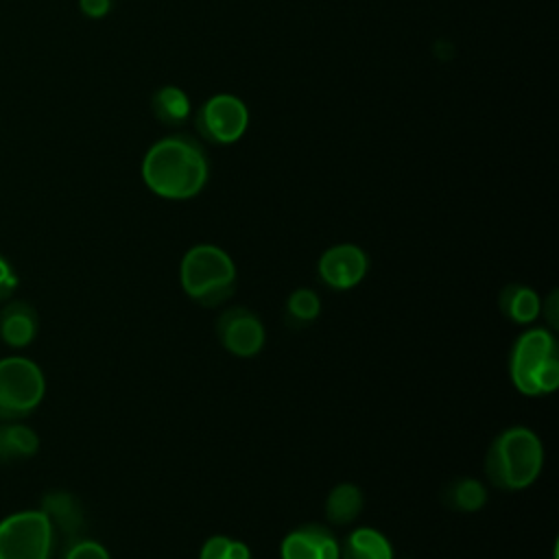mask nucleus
I'll return each instance as SVG.
<instances>
[{
	"mask_svg": "<svg viewBox=\"0 0 559 559\" xmlns=\"http://www.w3.org/2000/svg\"><path fill=\"white\" fill-rule=\"evenodd\" d=\"M369 271L367 253L352 242H341L325 249L319 258V277L323 284L336 290L354 288L365 280Z\"/></svg>",
	"mask_w": 559,
	"mask_h": 559,
	"instance_id": "obj_8",
	"label": "nucleus"
},
{
	"mask_svg": "<svg viewBox=\"0 0 559 559\" xmlns=\"http://www.w3.org/2000/svg\"><path fill=\"white\" fill-rule=\"evenodd\" d=\"M557 308H559V295H557V290H550L548 297H546V301H542V314H544V319L548 321L550 328H557V325H559Z\"/></svg>",
	"mask_w": 559,
	"mask_h": 559,
	"instance_id": "obj_24",
	"label": "nucleus"
},
{
	"mask_svg": "<svg viewBox=\"0 0 559 559\" xmlns=\"http://www.w3.org/2000/svg\"><path fill=\"white\" fill-rule=\"evenodd\" d=\"M44 513L48 515L52 526H59L63 531H74L79 526V522H81V513H79L76 502L70 496H66V493L48 496Z\"/></svg>",
	"mask_w": 559,
	"mask_h": 559,
	"instance_id": "obj_18",
	"label": "nucleus"
},
{
	"mask_svg": "<svg viewBox=\"0 0 559 559\" xmlns=\"http://www.w3.org/2000/svg\"><path fill=\"white\" fill-rule=\"evenodd\" d=\"M321 310L319 295L310 288H297L288 297V312L299 321H312Z\"/></svg>",
	"mask_w": 559,
	"mask_h": 559,
	"instance_id": "obj_19",
	"label": "nucleus"
},
{
	"mask_svg": "<svg viewBox=\"0 0 559 559\" xmlns=\"http://www.w3.org/2000/svg\"><path fill=\"white\" fill-rule=\"evenodd\" d=\"M282 559H341L338 539L319 524L290 531L280 546Z\"/></svg>",
	"mask_w": 559,
	"mask_h": 559,
	"instance_id": "obj_10",
	"label": "nucleus"
},
{
	"mask_svg": "<svg viewBox=\"0 0 559 559\" xmlns=\"http://www.w3.org/2000/svg\"><path fill=\"white\" fill-rule=\"evenodd\" d=\"M37 317L26 304H9L0 312V336L13 345L24 347L35 338Z\"/></svg>",
	"mask_w": 559,
	"mask_h": 559,
	"instance_id": "obj_12",
	"label": "nucleus"
},
{
	"mask_svg": "<svg viewBox=\"0 0 559 559\" xmlns=\"http://www.w3.org/2000/svg\"><path fill=\"white\" fill-rule=\"evenodd\" d=\"M13 288H15V275L9 266V262L0 255V304L13 293Z\"/></svg>",
	"mask_w": 559,
	"mask_h": 559,
	"instance_id": "obj_22",
	"label": "nucleus"
},
{
	"mask_svg": "<svg viewBox=\"0 0 559 559\" xmlns=\"http://www.w3.org/2000/svg\"><path fill=\"white\" fill-rule=\"evenodd\" d=\"M227 559H251V550L245 542H236V539H229V546H227Z\"/></svg>",
	"mask_w": 559,
	"mask_h": 559,
	"instance_id": "obj_25",
	"label": "nucleus"
},
{
	"mask_svg": "<svg viewBox=\"0 0 559 559\" xmlns=\"http://www.w3.org/2000/svg\"><path fill=\"white\" fill-rule=\"evenodd\" d=\"M544 467L542 439L526 426H511L489 445L485 474L491 485L509 491L531 487Z\"/></svg>",
	"mask_w": 559,
	"mask_h": 559,
	"instance_id": "obj_2",
	"label": "nucleus"
},
{
	"mask_svg": "<svg viewBox=\"0 0 559 559\" xmlns=\"http://www.w3.org/2000/svg\"><path fill=\"white\" fill-rule=\"evenodd\" d=\"M509 371L520 393H552L559 386V354L555 334L539 325L524 330L513 343Z\"/></svg>",
	"mask_w": 559,
	"mask_h": 559,
	"instance_id": "obj_3",
	"label": "nucleus"
},
{
	"mask_svg": "<svg viewBox=\"0 0 559 559\" xmlns=\"http://www.w3.org/2000/svg\"><path fill=\"white\" fill-rule=\"evenodd\" d=\"M210 166L203 148L186 135L157 140L142 159V179L162 199L183 201L197 197L207 183Z\"/></svg>",
	"mask_w": 559,
	"mask_h": 559,
	"instance_id": "obj_1",
	"label": "nucleus"
},
{
	"mask_svg": "<svg viewBox=\"0 0 559 559\" xmlns=\"http://www.w3.org/2000/svg\"><path fill=\"white\" fill-rule=\"evenodd\" d=\"M249 127V109L245 100L234 94H214L210 96L199 114L197 129L203 138L216 144H234L238 142Z\"/></svg>",
	"mask_w": 559,
	"mask_h": 559,
	"instance_id": "obj_7",
	"label": "nucleus"
},
{
	"mask_svg": "<svg viewBox=\"0 0 559 559\" xmlns=\"http://www.w3.org/2000/svg\"><path fill=\"white\" fill-rule=\"evenodd\" d=\"M341 559H395L386 535L373 526L354 528L341 546Z\"/></svg>",
	"mask_w": 559,
	"mask_h": 559,
	"instance_id": "obj_11",
	"label": "nucleus"
},
{
	"mask_svg": "<svg viewBox=\"0 0 559 559\" xmlns=\"http://www.w3.org/2000/svg\"><path fill=\"white\" fill-rule=\"evenodd\" d=\"M46 391L41 369L24 358L9 356L0 360V417L17 419L39 406Z\"/></svg>",
	"mask_w": 559,
	"mask_h": 559,
	"instance_id": "obj_6",
	"label": "nucleus"
},
{
	"mask_svg": "<svg viewBox=\"0 0 559 559\" xmlns=\"http://www.w3.org/2000/svg\"><path fill=\"white\" fill-rule=\"evenodd\" d=\"M37 435L22 424L0 426V461H15L31 456L37 450Z\"/></svg>",
	"mask_w": 559,
	"mask_h": 559,
	"instance_id": "obj_16",
	"label": "nucleus"
},
{
	"mask_svg": "<svg viewBox=\"0 0 559 559\" xmlns=\"http://www.w3.org/2000/svg\"><path fill=\"white\" fill-rule=\"evenodd\" d=\"M362 507H365L362 491L352 483L336 485L325 498V515L336 526L352 524L360 515Z\"/></svg>",
	"mask_w": 559,
	"mask_h": 559,
	"instance_id": "obj_13",
	"label": "nucleus"
},
{
	"mask_svg": "<svg viewBox=\"0 0 559 559\" xmlns=\"http://www.w3.org/2000/svg\"><path fill=\"white\" fill-rule=\"evenodd\" d=\"M66 559H111V557L105 550V546H100L98 542L83 539V542H76L74 546L68 548Z\"/></svg>",
	"mask_w": 559,
	"mask_h": 559,
	"instance_id": "obj_20",
	"label": "nucleus"
},
{
	"mask_svg": "<svg viewBox=\"0 0 559 559\" xmlns=\"http://www.w3.org/2000/svg\"><path fill=\"white\" fill-rule=\"evenodd\" d=\"M227 546L229 539L225 535H214L203 544L199 559H227Z\"/></svg>",
	"mask_w": 559,
	"mask_h": 559,
	"instance_id": "obj_21",
	"label": "nucleus"
},
{
	"mask_svg": "<svg viewBox=\"0 0 559 559\" xmlns=\"http://www.w3.org/2000/svg\"><path fill=\"white\" fill-rule=\"evenodd\" d=\"M114 0H79V7L81 11L87 15V17H103L109 13Z\"/></svg>",
	"mask_w": 559,
	"mask_h": 559,
	"instance_id": "obj_23",
	"label": "nucleus"
},
{
	"mask_svg": "<svg viewBox=\"0 0 559 559\" xmlns=\"http://www.w3.org/2000/svg\"><path fill=\"white\" fill-rule=\"evenodd\" d=\"M151 107L155 118L164 124H181L190 116V98L177 85L159 87L151 98Z\"/></svg>",
	"mask_w": 559,
	"mask_h": 559,
	"instance_id": "obj_15",
	"label": "nucleus"
},
{
	"mask_svg": "<svg viewBox=\"0 0 559 559\" xmlns=\"http://www.w3.org/2000/svg\"><path fill=\"white\" fill-rule=\"evenodd\" d=\"M179 277L188 297L212 308L231 297L236 266L231 255L221 247L194 245L181 258Z\"/></svg>",
	"mask_w": 559,
	"mask_h": 559,
	"instance_id": "obj_4",
	"label": "nucleus"
},
{
	"mask_svg": "<svg viewBox=\"0 0 559 559\" xmlns=\"http://www.w3.org/2000/svg\"><path fill=\"white\" fill-rule=\"evenodd\" d=\"M55 526L44 511H20L0 522V559H50Z\"/></svg>",
	"mask_w": 559,
	"mask_h": 559,
	"instance_id": "obj_5",
	"label": "nucleus"
},
{
	"mask_svg": "<svg viewBox=\"0 0 559 559\" xmlns=\"http://www.w3.org/2000/svg\"><path fill=\"white\" fill-rule=\"evenodd\" d=\"M450 498L459 511H478L487 502V487L478 478H461L450 485Z\"/></svg>",
	"mask_w": 559,
	"mask_h": 559,
	"instance_id": "obj_17",
	"label": "nucleus"
},
{
	"mask_svg": "<svg viewBox=\"0 0 559 559\" xmlns=\"http://www.w3.org/2000/svg\"><path fill=\"white\" fill-rule=\"evenodd\" d=\"M500 308L511 321L528 325L542 314V299L531 286H507L500 293Z\"/></svg>",
	"mask_w": 559,
	"mask_h": 559,
	"instance_id": "obj_14",
	"label": "nucleus"
},
{
	"mask_svg": "<svg viewBox=\"0 0 559 559\" xmlns=\"http://www.w3.org/2000/svg\"><path fill=\"white\" fill-rule=\"evenodd\" d=\"M218 336L227 352L249 358L264 345V325L253 312L245 308H229L218 319Z\"/></svg>",
	"mask_w": 559,
	"mask_h": 559,
	"instance_id": "obj_9",
	"label": "nucleus"
}]
</instances>
